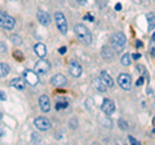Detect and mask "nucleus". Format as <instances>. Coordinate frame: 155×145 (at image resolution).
Masks as SVG:
<instances>
[{"label":"nucleus","instance_id":"f257e3e1","mask_svg":"<svg viewBox=\"0 0 155 145\" xmlns=\"http://www.w3.org/2000/svg\"><path fill=\"white\" fill-rule=\"evenodd\" d=\"M74 30H75L78 39H79L81 43H84V44H91L92 43V34L83 23H78V25H75Z\"/></svg>","mask_w":155,"mask_h":145},{"label":"nucleus","instance_id":"f03ea898","mask_svg":"<svg viewBox=\"0 0 155 145\" xmlns=\"http://www.w3.org/2000/svg\"><path fill=\"white\" fill-rule=\"evenodd\" d=\"M111 44H113V47L116 51H122L124 46L127 44V38H125L123 32H115L111 36Z\"/></svg>","mask_w":155,"mask_h":145},{"label":"nucleus","instance_id":"7ed1b4c3","mask_svg":"<svg viewBox=\"0 0 155 145\" xmlns=\"http://www.w3.org/2000/svg\"><path fill=\"white\" fill-rule=\"evenodd\" d=\"M14 26H16V21H14V18L11 17L9 14L0 11V27L5 29V30H13Z\"/></svg>","mask_w":155,"mask_h":145},{"label":"nucleus","instance_id":"20e7f679","mask_svg":"<svg viewBox=\"0 0 155 145\" xmlns=\"http://www.w3.org/2000/svg\"><path fill=\"white\" fill-rule=\"evenodd\" d=\"M54 21H56L57 29L60 30V32L61 34H67V29H69V25H67V20L65 18L64 13L56 12L54 13Z\"/></svg>","mask_w":155,"mask_h":145},{"label":"nucleus","instance_id":"39448f33","mask_svg":"<svg viewBox=\"0 0 155 145\" xmlns=\"http://www.w3.org/2000/svg\"><path fill=\"white\" fill-rule=\"evenodd\" d=\"M23 79L26 80V83L27 84H30V86H38L39 84V75H38V72L35 70H28L26 69L25 71H23Z\"/></svg>","mask_w":155,"mask_h":145},{"label":"nucleus","instance_id":"423d86ee","mask_svg":"<svg viewBox=\"0 0 155 145\" xmlns=\"http://www.w3.org/2000/svg\"><path fill=\"white\" fill-rule=\"evenodd\" d=\"M69 71H70V74H71L72 76L78 78V76L81 75V72H83V69H81V65H80L76 60H70V61H69Z\"/></svg>","mask_w":155,"mask_h":145},{"label":"nucleus","instance_id":"0eeeda50","mask_svg":"<svg viewBox=\"0 0 155 145\" xmlns=\"http://www.w3.org/2000/svg\"><path fill=\"white\" fill-rule=\"evenodd\" d=\"M118 83L124 91H129L132 88V79H130V75L128 74H120L118 76Z\"/></svg>","mask_w":155,"mask_h":145},{"label":"nucleus","instance_id":"6e6552de","mask_svg":"<svg viewBox=\"0 0 155 145\" xmlns=\"http://www.w3.org/2000/svg\"><path fill=\"white\" fill-rule=\"evenodd\" d=\"M34 124L36 126V128H39L40 131H48L51 128V120L45 117H38L34 120Z\"/></svg>","mask_w":155,"mask_h":145},{"label":"nucleus","instance_id":"1a4fd4ad","mask_svg":"<svg viewBox=\"0 0 155 145\" xmlns=\"http://www.w3.org/2000/svg\"><path fill=\"white\" fill-rule=\"evenodd\" d=\"M34 70H35L38 74H47V72L51 70V64L47 60H43L41 59L40 61H38L36 64H35Z\"/></svg>","mask_w":155,"mask_h":145},{"label":"nucleus","instance_id":"9d476101","mask_svg":"<svg viewBox=\"0 0 155 145\" xmlns=\"http://www.w3.org/2000/svg\"><path fill=\"white\" fill-rule=\"evenodd\" d=\"M36 17H38V21L40 22V25H43V26L51 25V16L45 11H43V9H39L36 12Z\"/></svg>","mask_w":155,"mask_h":145},{"label":"nucleus","instance_id":"9b49d317","mask_svg":"<svg viewBox=\"0 0 155 145\" xmlns=\"http://www.w3.org/2000/svg\"><path fill=\"white\" fill-rule=\"evenodd\" d=\"M102 112L106 114V115H111L114 112H115V104L113 100H109V99H105L104 103H102V106H101Z\"/></svg>","mask_w":155,"mask_h":145},{"label":"nucleus","instance_id":"f8f14e48","mask_svg":"<svg viewBox=\"0 0 155 145\" xmlns=\"http://www.w3.org/2000/svg\"><path fill=\"white\" fill-rule=\"evenodd\" d=\"M39 106L44 113H48L51 110V100L47 95H41L39 97Z\"/></svg>","mask_w":155,"mask_h":145},{"label":"nucleus","instance_id":"ddd939ff","mask_svg":"<svg viewBox=\"0 0 155 145\" xmlns=\"http://www.w3.org/2000/svg\"><path fill=\"white\" fill-rule=\"evenodd\" d=\"M52 84L53 86H56V87H64L67 84V79H66V76L65 75H62V74H56L52 78Z\"/></svg>","mask_w":155,"mask_h":145},{"label":"nucleus","instance_id":"4468645a","mask_svg":"<svg viewBox=\"0 0 155 145\" xmlns=\"http://www.w3.org/2000/svg\"><path fill=\"white\" fill-rule=\"evenodd\" d=\"M34 51H35L36 56H39L40 59H44L47 56V47L43 43H36L35 47H34Z\"/></svg>","mask_w":155,"mask_h":145},{"label":"nucleus","instance_id":"2eb2a0df","mask_svg":"<svg viewBox=\"0 0 155 145\" xmlns=\"http://www.w3.org/2000/svg\"><path fill=\"white\" fill-rule=\"evenodd\" d=\"M25 83H26V80L22 79V78H14V79L11 80V86L13 87V88L19 89V91L25 89Z\"/></svg>","mask_w":155,"mask_h":145},{"label":"nucleus","instance_id":"dca6fc26","mask_svg":"<svg viewBox=\"0 0 155 145\" xmlns=\"http://www.w3.org/2000/svg\"><path fill=\"white\" fill-rule=\"evenodd\" d=\"M100 78L102 79V82L109 87V88H111V87L114 86V80L113 78H111V75L109 74V72H106V71H101V74H100Z\"/></svg>","mask_w":155,"mask_h":145},{"label":"nucleus","instance_id":"f3484780","mask_svg":"<svg viewBox=\"0 0 155 145\" xmlns=\"http://www.w3.org/2000/svg\"><path fill=\"white\" fill-rule=\"evenodd\" d=\"M102 57L106 61H113L114 60V52L111 51V48H109V47L102 48Z\"/></svg>","mask_w":155,"mask_h":145},{"label":"nucleus","instance_id":"a211bd4d","mask_svg":"<svg viewBox=\"0 0 155 145\" xmlns=\"http://www.w3.org/2000/svg\"><path fill=\"white\" fill-rule=\"evenodd\" d=\"M9 71H11V67H9V65L0 62V78H5V76L9 74Z\"/></svg>","mask_w":155,"mask_h":145},{"label":"nucleus","instance_id":"6ab92c4d","mask_svg":"<svg viewBox=\"0 0 155 145\" xmlns=\"http://www.w3.org/2000/svg\"><path fill=\"white\" fill-rule=\"evenodd\" d=\"M94 87H96V89H98V91H100V92H105V91L109 88V87L102 82V79H101V78L94 80Z\"/></svg>","mask_w":155,"mask_h":145},{"label":"nucleus","instance_id":"aec40b11","mask_svg":"<svg viewBox=\"0 0 155 145\" xmlns=\"http://www.w3.org/2000/svg\"><path fill=\"white\" fill-rule=\"evenodd\" d=\"M130 60H132V56H130L129 53H125V55L122 56V60H120V62H122L123 66H129L130 65Z\"/></svg>","mask_w":155,"mask_h":145},{"label":"nucleus","instance_id":"412c9836","mask_svg":"<svg viewBox=\"0 0 155 145\" xmlns=\"http://www.w3.org/2000/svg\"><path fill=\"white\" fill-rule=\"evenodd\" d=\"M69 106V103L65 100H60L56 103V110H62V109H66Z\"/></svg>","mask_w":155,"mask_h":145},{"label":"nucleus","instance_id":"4be33fe9","mask_svg":"<svg viewBox=\"0 0 155 145\" xmlns=\"http://www.w3.org/2000/svg\"><path fill=\"white\" fill-rule=\"evenodd\" d=\"M147 20H149V29L150 30L155 29V14H149Z\"/></svg>","mask_w":155,"mask_h":145},{"label":"nucleus","instance_id":"5701e85b","mask_svg":"<svg viewBox=\"0 0 155 145\" xmlns=\"http://www.w3.org/2000/svg\"><path fill=\"white\" fill-rule=\"evenodd\" d=\"M11 40H12L13 44H16V46L22 44V39H21V36H18V35H12L11 36Z\"/></svg>","mask_w":155,"mask_h":145},{"label":"nucleus","instance_id":"b1692460","mask_svg":"<svg viewBox=\"0 0 155 145\" xmlns=\"http://www.w3.org/2000/svg\"><path fill=\"white\" fill-rule=\"evenodd\" d=\"M119 126H120V127H122L123 130H127V128H128L127 122H125V120H123V119H120V120H119Z\"/></svg>","mask_w":155,"mask_h":145},{"label":"nucleus","instance_id":"393cba45","mask_svg":"<svg viewBox=\"0 0 155 145\" xmlns=\"http://www.w3.org/2000/svg\"><path fill=\"white\" fill-rule=\"evenodd\" d=\"M128 140H129V141L132 143L133 145H140V141H138V140H136L133 136H128Z\"/></svg>","mask_w":155,"mask_h":145},{"label":"nucleus","instance_id":"a878e982","mask_svg":"<svg viewBox=\"0 0 155 145\" xmlns=\"http://www.w3.org/2000/svg\"><path fill=\"white\" fill-rule=\"evenodd\" d=\"M5 51H7V46L3 42H0V53H4Z\"/></svg>","mask_w":155,"mask_h":145},{"label":"nucleus","instance_id":"bb28decb","mask_svg":"<svg viewBox=\"0 0 155 145\" xmlns=\"http://www.w3.org/2000/svg\"><path fill=\"white\" fill-rule=\"evenodd\" d=\"M136 84H137V86H142L143 84V78H142V76H140L138 80L136 82Z\"/></svg>","mask_w":155,"mask_h":145},{"label":"nucleus","instance_id":"cd10ccee","mask_svg":"<svg viewBox=\"0 0 155 145\" xmlns=\"http://www.w3.org/2000/svg\"><path fill=\"white\" fill-rule=\"evenodd\" d=\"M5 99H7V96H5V93L3 92L2 89H0V100H3V101H5Z\"/></svg>","mask_w":155,"mask_h":145},{"label":"nucleus","instance_id":"c85d7f7f","mask_svg":"<svg viewBox=\"0 0 155 145\" xmlns=\"http://www.w3.org/2000/svg\"><path fill=\"white\" fill-rule=\"evenodd\" d=\"M32 141H36V143H39V141H40V139H39V137L36 136V135L34 133V135H32Z\"/></svg>","mask_w":155,"mask_h":145},{"label":"nucleus","instance_id":"c756f323","mask_svg":"<svg viewBox=\"0 0 155 145\" xmlns=\"http://www.w3.org/2000/svg\"><path fill=\"white\" fill-rule=\"evenodd\" d=\"M140 57H141V55H138V53H134V55H132V59L133 60H138Z\"/></svg>","mask_w":155,"mask_h":145},{"label":"nucleus","instance_id":"7c9ffc66","mask_svg":"<svg viewBox=\"0 0 155 145\" xmlns=\"http://www.w3.org/2000/svg\"><path fill=\"white\" fill-rule=\"evenodd\" d=\"M58 52H60L61 55H64V53H66V47H61V48H60V51H58Z\"/></svg>","mask_w":155,"mask_h":145},{"label":"nucleus","instance_id":"2f4dec72","mask_svg":"<svg viewBox=\"0 0 155 145\" xmlns=\"http://www.w3.org/2000/svg\"><path fill=\"white\" fill-rule=\"evenodd\" d=\"M122 9V4H116L115 5V11H120Z\"/></svg>","mask_w":155,"mask_h":145},{"label":"nucleus","instance_id":"473e14b6","mask_svg":"<svg viewBox=\"0 0 155 145\" xmlns=\"http://www.w3.org/2000/svg\"><path fill=\"white\" fill-rule=\"evenodd\" d=\"M76 3H79V4H81V5H83V4L87 3V0H76Z\"/></svg>","mask_w":155,"mask_h":145},{"label":"nucleus","instance_id":"72a5a7b5","mask_svg":"<svg viewBox=\"0 0 155 145\" xmlns=\"http://www.w3.org/2000/svg\"><path fill=\"white\" fill-rule=\"evenodd\" d=\"M136 47H142V42H136Z\"/></svg>","mask_w":155,"mask_h":145},{"label":"nucleus","instance_id":"f704fd0d","mask_svg":"<svg viewBox=\"0 0 155 145\" xmlns=\"http://www.w3.org/2000/svg\"><path fill=\"white\" fill-rule=\"evenodd\" d=\"M85 18H87V20H89V21H93V17H92V16H87Z\"/></svg>","mask_w":155,"mask_h":145},{"label":"nucleus","instance_id":"c9c22d12","mask_svg":"<svg viewBox=\"0 0 155 145\" xmlns=\"http://www.w3.org/2000/svg\"><path fill=\"white\" fill-rule=\"evenodd\" d=\"M3 133H4V130H3L2 127H0V137H2V136H3Z\"/></svg>","mask_w":155,"mask_h":145},{"label":"nucleus","instance_id":"e433bc0d","mask_svg":"<svg viewBox=\"0 0 155 145\" xmlns=\"http://www.w3.org/2000/svg\"><path fill=\"white\" fill-rule=\"evenodd\" d=\"M153 40H154V42H155V32H154V34H153Z\"/></svg>","mask_w":155,"mask_h":145},{"label":"nucleus","instance_id":"4c0bfd02","mask_svg":"<svg viewBox=\"0 0 155 145\" xmlns=\"http://www.w3.org/2000/svg\"><path fill=\"white\" fill-rule=\"evenodd\" d=\"M0 120H2V114H0Z\"/></svg>","mask_w":155,"mask_h":145}]
</instances>
